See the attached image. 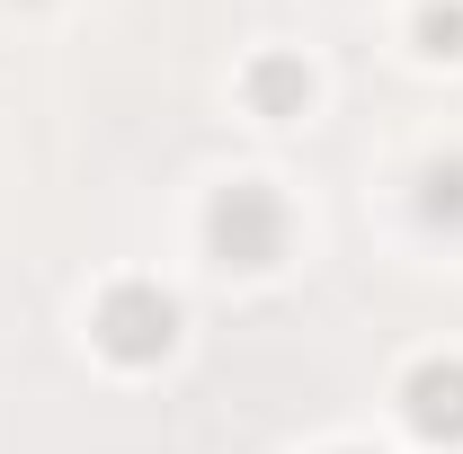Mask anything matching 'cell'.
<instances>
[{
	"mask_svg": "<svg viewBox=\"0 0 463 454\" xmlns=\"http://www.w3.org/2000/svg\"><path fill=\"white\" fill-rule=\"evenodd\" d=\"M402 410H410V428H419L428 446H463V365H455V356H428V365H410Z\"/></svg>",
	"mask_w": 463,
	"mask_h": 454,
	"instance_id": "3957f363",
	"label": "cell"
},
{
	"mask_svg": "<svg viewBox=\"0 0 463 454\" xmlns=\"http://www.w3.org/2000/svg\"><path fill=\"white\" fill-rule=\"evenodd\" d=\"M250 99H259V116H303L312 71H303L294 54H259V62H250Z\"/></svg>",
	"mask_w": 463,
	"mask_h": 454,
	"instance_id": "277c9868",
	"label": "cell"
},
{
	"mask_svg": "<svg viewBox=\"0 0 463 454\" xmlns=\"http://www.w3.org/2000/svg\"><path fill=\"white\" fill-rule=\"evenodd\" d=\"M419 45H428V54H463V9L455 0H428V9H419Z\"/></svg>",
	"mask_w": 463,
	"mask_h": 454,
	"instance_id": "8992f818",
	"label": "cell"
},
{
	"mask_svg": "<svg viewBox=\"0 0 463 454\" xmlns=\"http://www.w3.org/2000/svg\"><path fill=\"white\" fill-rule=\"evenodd\" d=\"M205 241H214V259L223 268H277L286 259V205H277V187H223L214 196V214H205Z\"/></svg>",
	"mask_w": 463,
	"mask_h": 454,
	"instance_id": "6da1fadb",
	"label": "cell"
},
{
	"mask_svg": "<svg viewBox=\"0 0 463 454\" xmlns=\"http://www.w3.org/2000/svg\"><path fill=\"white\" fill-rule=\"evenodd\" d=\"M419 214L446 223V232H463V161H437V170L419 178Z\"/></svg>",
	"mask_w": 463,
	"mask_h": 454,
	"instance_id": "5b68a950",
	"label": "cell"
},
{
	"mask_svg": "<svg viewBox=\"0 0 463 454\" xmlns=\"http://www.w3.org/2000/svg\"><path fill=\"white\" fill-rule=\"evenodd\" d=\"M178 339V303L161 285H108L99 294V347L125 356V365H152V356H170Z\"/></svg>",
	"mask_w": 463,
	"mask_h": 454,
	"instance_id": "7a4b0ae2",
	"label": "cell"
}]
</instances>
